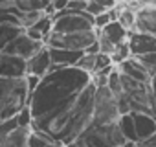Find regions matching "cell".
Segmentation results:
<instances>
[{"label":"cell","instance_id":"obj_21","mask_svg":"<svg viewBox=\"0 0 156 147\" xmlns=\"http://www.w3.org/2000/svg\"><path fill=\"white\" fill-rule=\"evenodd\" d=\"M118 127H119V131H121V134L125 136L127 142L136 143V131H134V121H132V114H130V112L119 116Z\"/></svg>","mask_w":156,"mask_h":147},{"label":"cell","instance_id":"obj_42","mask_svg":"<svg viewBox=\"0 0 156 147\" xmlns=\"http://www.w3.org/2000/svg\"><path fill=\"white\" fill-rule=\"evenodd\" d=\"M154 120H156V114H154Z\"/></svg>","mask_w":156,"mask_h":147},{"label":"cell","instance_id":"obj_32","mask_svg":"<svg viewBox=\"0 0 156 147\" xmlns=\"http://www.w3.org/2000/svg\"><path fill=\"white\" fill-rule=\"evenodd\" d=\"M68 11H85L87 9V2H83V0H68L66 8Z\"/></svg>","mask_w":156,"mask_h":147},{"label":"cell","instance_id":"obj_24","mask_svg":"<svg viewBox=\"0 0 156 147\" xmlns=\"http://www.w3.org/2000/svg\"><path fill=\"white\" fill-rule=\"evenodd\" d=\"M134 59L147 70L149 76L156 74V52H149V53H143V55H134Z\"/></svg>","mask_w":156,"mask_h":147},{"label":"cell","instance_id":"obj_29","mask_svg":"<svg viewBox=\"0 0 156 147\" xmlns=\"http://www.w3.org/2000/svg\"><path fill=\"white\" fill-rule=\"evenodd\" d=\"M15 118H17L19 127H31V114H30L28 105H26V107H22V109L15 114Z\"/></svg>","mask_w":156,"mask_h":147},{"label":"cell","instance_id":"obj_20","mask_svg":"<svg viewBox=\"0 0 156 147\" xmlns=\"http://www.w3.org/2000/svg\"><path fill=\"white\" fill-rule=\"evenodd\" d=\"M50 4V0H13V8L19 13L28 11H44V8Z\"/></svg>","mask_w":156,"mask_h":147},{"label":"cell","instance_id":"obj_3","mask_svg":"<svg viewBox=\"0 0 156 147\" xmlns=\"http://www.w3.org/2000/svg\"><path fill=\"white\" fill-rule=\"evenodd\" d=\"M30 90L24 77H0V120L15 116L28 105Z\"/></svg>","mask_w":156,"mask_h":147},{"label":"cell","instance_id":"obj_38","mask_svg":"<svg viewBox=\"0 0 156 147\" xmlns=\"http://www.w3.org/2000/svg\"><path fill=\"white\" fill-rule=\"evenodd\" d=\"M140 6H156V0H138Z\"/></svg>","mask_w":156,"mask_h":147},{"label":"cell","instance_id":"obj_40","mask_svg":"<svg viewBox=\"0 0 156 147\" xmlns=\"http://www.w3.org/2000/svg\"><path fill=\"white\" fill-rule=\"evenodd\" d=\"M123 147H136V143H130V142H127V143H125Z\"/></svg>","mask_w":156,"mask_h":147},{"label":"cell","instance_id":"obj_25","mask_svg":"<svg viewBox=\"0 0 156 147\" xmlns=\"http://www.w3.org/2000/svg\"><path fill=\"white\" fill-rule=\"evenodd\" d=\"M44 15V11H28V13H19L17 11V20H19V24L22 26V28H30L31 24H35L41 17Z\"/></svg>","mask_w":156,"mask_h":147},{"label":"cell","instance_id":"obj_41","mask_svg":"<svg viewBox=\"0 0 156 147\" xmlns=\"http://www.w3.org/2000/svg\"><path fill=\"white\" fill-rule=\"evenodd\" d=\"M127 2H138V0H127Z\"/></svg>","mask_w":156,"mask_h":147},{"label":"cell","instance_id":"obj_36","mask_svg":"<svg viewBox=\"0 0 156 147\" xmlns=\"http://www.w3.org/2000/svg\"><path fill=\"white\" fill-rule=\"evenodd\" d=\"M50 4L53 6L55 11H62L66 8V4H68V0H50Z\"/></svg>","mask_w":156,"mask_h":147},{"label":"cell","instance_id":"obj_35","mask_svg":"<svg viewBox=\"0 0 156 147\" xmlns=\"http://www.w3.org/2000/svg\"><path fill=\"white\" fill-rule=\"evenodd\" d=\"M88 2H98V4H101L105 9H110V8H114V6L118 4V0H88Z\"/></svg>","mask_w":156,"mask_h":147},{"label":"cell","instance_id":"obj_23","mask_svg":"<svg viewBox=\"0 0 156 147\" xmlns=\"http://www.w3.org/2000/svg\"><path fill=\"white\" fill-rule=\"evenodd\" d=\"M127 31H134V28H136V9H132V8H119V11H118V19H116Z\"/></svg>","mask_w":156,"mask_h":147},{"label":"cell","instance_id":"obj_19","mask_svg":"<svg viewBox=\"0 0 156 147\" xmlns=\"http://www.w3.org/2000/svg\"><path fill=\"white\" fill-rule=\"evenodd\" d=\"M24 28L13 22H6V24H0V52H2L19 33H22Z\"/></svg>","mask_w":156,"mask_h":147},{"label":"cell","instance_id":"obj_22","mask_svg":"<svg viewBox=\"0 0 156 147\" xmlns=\"http://www.w3.org/2000/svg\"><path fill=\"white\" fill-rule=\"evenodd\" d=\"M26 147H64V145L55 142V140H51V138H48V136H44V134H41V132L31 131Z\"/></svg>","mask_w":156,"mask_h":147},{"label":"cell","instance_id":"obj_8","mask_svg":"<svg viewBox=\"0 0 156 147\" xmlns=\"http://www.w3.org/2000/svg\"><path fill=\"white\" fill-rule=\"evenodd\" d=\"M129 31L118 22V20H110L107 26H103L101 30H98V44H99V52L103 53H112L121 42L127 41Z\"/></svg>","mask_w":156,"mask_h":147},{"label":"cell","instance_id":"obj_4","mask_svg":"<svg viewBox=\"0 0 156 147\" xmlns=\"http://www.w3.org/2000/svg\"><path fill=\"white\" fill-rule=\"evenodd\" d=\"M119 77H121V87H123L125 99L129 103V110L154 116L156 114V99L152 96V90H151L149 83L134 81V79L123 76V74H119Z\"/></svg>","mask_w":156,"mask_h":147},{"label":"cell","instance_id":"obj_31","mask_svg":"<svg viewBox=\"0 0 156 147\" xmlns=\"http://www.w3.org/2000/svg\"><path fill=\"white\" fill-rule=\"evenodd\" d=\"M17 127H19V123H17V118L15 116L6 118V120H0V134H8V132H11Z\"/></svg>","mask_w":156,"mask_h":147},{"label":"cell","instance_id":"obj_18","mask_svg":"<svg viewBox=\"0 0 156 147\" xmlns=\"http://www.w3.org/2000/svg\"><path fill=\"white\" fill-rule=\"evenodd\" d=\"M51 31V17L48 15H42L35 24H31L30 28H24V33L33 39V41H41L44 42V39L48 37V33Z\"/></svg>","mask_w":156,"mask_h":147},{"label":"cell","instance_id":"obj_28","mask_svg":"<svg viewBox=\"0 0 156 147\" xmlns=\"http://www.w3.org/2000/svg\"><path fill=\"white\" fill-rule=\"evenodd\" d=\"M17 9L13 8V6H9V8H2L0 6V24H6V22H13V24H19V20H17ZM20 26V24H19Z\"/></svg>","mask_w":156,"mask_h":147},{"label":"cell","instance_id":"obj_17","mask_svg":"<svg viewBox=\"0 0 156 147\" xmlns=\"http://www.w3.org/2000/svg\"><path fill=\"white\" fill-rule=\"evenodd\" d=\"M31 127H17L8 134H0V147H26Z\"/></svg>","mask_w":156,"mask_h":147},{"label":"cell","instance_id":"obj_37","mask_svg":"<svg viewBox=\"0 0 156 147\" xmlns=\"http://www.w3.org/2000/svg\"><path fill=\"white\" fill-rule=\"evenodd\" d=\"M149 87H151V90H152V96H154V99H156V74H152V76H151Z\"/></svg>","mask_w":156,"mask_h":147},{"label":"cell","instance_id":"obj_26","mask_svg":"<svg viewBox=\"0 0 156 147\" xmlns=\"http://www.w3.org/2000/svg\"><path fill=\"white\" fill-rule=\"evenodd\" d=\"M94 64H96V53H87V52H83V55L77 59V63H75V66L79 70L88 72V74L94 72Z\"/></svg>","mask_w":156,"mask_h":147},{"label":"cell","instance_id":"obj_2","mask_svg":"<svg viewBox=\"0 0 156 147\" xmlns=\"http://www.w3.org/2000/svg\"><path fill=\"white\" fill-rule=\"evenodd\" d=\"M127 143L118 123L96 125L90 123L79 136L73 138L64 147H123Z\"/></svg>","mask_w":156,"mask_h":147},{"label":"cell","instance_id":"obj_13","mask_svg":"<svg viewBox=\"0 0 156 147\" xmlns=\"http://www.w3.org/2000/svg\"><path fill=\"white\" fill-rule=\"evenodd\" d=\"M136 31L156 37V6H140L136 9Z\"/></svg>","mask_w":156,"mask_h":147},{"label":"cell","instance_id":"obj_1","mask_svg":"<svg viewBox=\"0 0 156 147\" xmlns=\"http://www.w3.org/2000/svg\"><path fill=\"white\" fill-rule=\"evenodd\" d=\"M94 94L96 85L88 72L51 64L28 98L31 131L62 145L70 143L92 123Z\"/></svg>","mask_w":156,"mask_h":147},{"label":"cell","instance_id":"obj_30","mask_svg":"<svg viewBox=\"0 0 156 147\" xmlns=\"http://www.w3.org/2000/svg\"><path fill=\"white\" fill-rule=\"evenodd\" d=\"M110 64H112V59H110V55H108V53H103V52L96 53L94 72H99V70H103V68H107V66H110ZM94 72H92V74H94Z\"/></svg>","mask_w":156,"mask_h":147},{"label":"cell","instance_id":"obj_12","mask_svg":"<svg viewBox=\"0 0 156 147\" xmlns=\"http://www.w3.org/2000/svg\"><path fill=\"white\" fill-rule=\"evenodd\" d=\"M26 61L6 52H0V77H24Z\"/></svg>","mask_w":156,"mask_h":147},{"label":"cell","instance_id":"obj_5","mask_svg":"<svg viewBox=\"0 0 156 147\" xmlns=\"http://www.w3.org/2000/svg\"><path fill=\"white\" fill-rule=\"evenodd\" d=\"M94 30V17L87 11H55L51 15V31L55 33H75Z\"/></svg>","mask_w":156,"mask_h":147},{"label":"cell","instance_id":"obj_33","mask_svg":"<svg viewBox=\"0 0 156 147\" xmlns=\"http://www.w3.org/2000/svg\"><path fill=\"white\" fill-rule=\"evenodd\" d=\"M87 13H90L92 17H96V15H99V13H103V11H107L101 4H98V2H87V9H85Z\"/></svg>","mask_w":156,"mask_h":147},{"label":"cell","instance_id":"obj_14","mask_svg":"<svg viewBox=\"0 0 156 147\" xmlns=\"http://www.w3.org/2000/svg\"><path fill=\"white\" fill-rule=\"evenodd\" d=\"M116 68H118L119 74H123V76H127V77H130L134 81H140V83H149L151 81V76L147 74V70L134 57H129V59L118 63Z\"/></svg>","mask_w":156,"mask_h":147},{"label":"cell","instance_id":"obj_16","mask_svg":"<svg viewBox=\"0 0 156 147\" xmlns=\"http://www.w3.org/2000/svg\"><path fill=\"white\" fill-rule=\"evenodd\" d=\"M48 52H50L51 64L57 66V68H62V66H75L77 59L83 55V52L64 50V48H48Z\"/></svg>","mask_w":156,"mask_h":147},{"label":"cell","instance_id":"obj_27","mask_svg":"<svg viewBox=\"0 0 156 147\" xmlns=\"http://www.w3.org/2000/svg\"><path fill=\"white\" fill-rule=\"evenodd\" d=\"M129 57H132V55H130V50H129L127 41H125V42H121V44H119L112 53H110L112 64H118V63H121V61H125V59H129Z\"/></svg>","mask_w":156,"mask_h":147},{"label":"cell","instance_id":"obj_7","mask_svg":"<svg viewBox=\"0 0 156 147\" xmlns=\"http://www.w3.org/2000/svg\"><path fill=\"white\" fill-rule=\"evenodd\" d=\"M119 110L116 98L107 87H96L94 94V114H92V123L96 125H108V123H118L119 120Z\"/></svg>","mask_w":156,"mask_h":147},{"label":"cell","instance_id":"obj_34","mask_svg":"<svg viewBox=\"0 0 156 147\" xmlns=\"http://www.w3.org/2000/svg\"><path fill=\"white\" fill-rule=\"evenodd\" d=\"M136 147H156V132H152L149 138H145V140L138 142V143H136Z\"/></svg>","mask_w":156,"mask_h":147},{"label":"cell","instance_id":"obj_39","mask_svg":"<svg viewBox=\"0 0 156 147\" xmlns=\"http://www.w3.org/2000/svg\"><path fill=\"white\" fill-rule=\"evenodd\" d=\"M0 6H2V8H9V6H13V0H0Z\"/></svg>","mask_w":156,"mask_h":147},{"label":"cell","instance_id":"obj_10","mask_svg":"<svg viewBox=\"0 0 156 147\" xmlns=\"http://www.w3.org/2000/svg\"><path fill=\"white\" fill-rule=\"evenodd\" d=\"M127 44L130 50V55H143L149 52H156V37L143 33V31H129L127 35Z\"/></svg>","mask_w":156,"mask_h":147},{"label":"cell","instance_id":"obj_9","mask_svg":"<svg viewBox=\"0 0 156 147\" xmlns=\"http://www.w3.org/2000/svg\"><path fill=\"white\" fill-rule=\"evenodd\" d=\"M42 46H44V42L30 39V37L22 31V33H19L2 52H6V53H9V55H15V57H20V59L26 61V59H30L31 55H35Z\"/></svg>","mask_w":156,"mask_h":147},{"label":"cell","instance_id":"obj_15","mask_svg":"<svg viewBox=\"0 0 156 147\" xmlns=\"http://www.w3.org/2000/svg\"><path fill=\"white\" fill-rule=\"evenodd\" d=\"M132 121H134V131H136V143L149 138L152 132H156V120L151 114L143 112H130Z\"/></svg>","mask_w":156,"mask_h":147},{"label":"cell","instance_id":"obj_6","mask_svg":"<svg viewBox=\"0 0 156 147\" xmlns=\"http://www.w3.org/2000/svg\"><path fill=\"white\" fill-rule=\"evenodd\" d=\"M98 39V30H87V31H75V33H55L50 31L44 39V44L48 48H64V50H77L85 52L94 41Z\"/></svg>","mask_w":156,"mask_h":147},{"label":"cell","instance_id":"obj_11","mask_svg":"<svg viewBox=\"0 0 156 147\" xmlns=\"http://www.w3.org/2000/svg\"><path fill=\"white\" fill-rule=\"evenodd\" d=\"M51 70V59H50V52L48 46L44 44L35 55H31L30 59H26V76H37L42 77L44 74H48Z\"/></svg>","mask_w":156,"mask_h":147}]
</instances>
